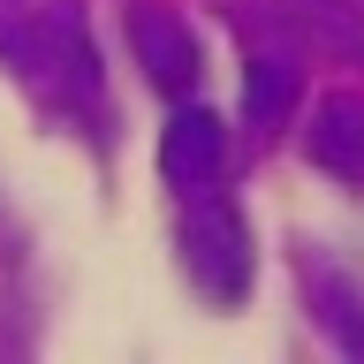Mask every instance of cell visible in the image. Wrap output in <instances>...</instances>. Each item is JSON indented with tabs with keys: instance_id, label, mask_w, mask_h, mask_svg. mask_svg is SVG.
<instances>
[{
	"instance_id": "cell-1",
	"label": "cell",
	"mask_w": 364,
	"mask_h": 364,
	"mask_svg": "<svg viewBox=\"0 0 364 364\" xmlns=\"http://www.w3.org/2000/svg\"><path fill=\"white\" fill-rule=\"evenodd\" d=\"M0 61L16 68L53 114L91 122V129L107 122V84H99V53H91V38H84L76 0H53V8L8 16V23H0Z\"/></svg>"
},
{
	"instance_id": "cell-2",
	"label": "cell",
	"mask_w": 364,
	"mask_h": 364,
	"mask_svg": "<svg viewBox=\"0 0 364 364\" xmlns=\"http://www.w3.org/2000/svg\"><path fill=\"white\" fill-rule=\"evenodd\" d=\"M182 281L213 304V311H235L250 296V273H258V243H250V220L235 213V198H228L220 182H205V190H182Z\"/></svg>"
},
{
	"instance_id": "cell-3",
	"label": "cell",
	"mask_w": 364,
	"mask_h": 364,
	"mask_svg": "<svg viewBox=\"0 0 364 364\" xmlns=\"http://www.w3.org/2000/svg\"><path fill=\"white\" fill-rule=\"evenodd\" d=\"M129 53L144 68V84L167 91V99H190L205 76V46L198 31L167 8V0H129Z\"/></svg>"
},
{
	"instance_id": "cell-4",
	"label": "cell",
	"mask_w": 364,
	"mask_h": 364,
	"mask_svg": "<svg viewBox=\"0 0 364 364\" xmlns=\"http://www.w3.org/2000/svg\"><path fill=\"white\" fill-rule=\"evenodd\" d=\"M159 175L175 190H205V182L228 175V122L213 107H175V122L159 129Z\"/></svg>"
},
{
	"instance_id": "cell-5",
	"label": "cell",
	"mask_w": 364,
	"mask_h": 364,
	"mask_svg": "<svg viewBox=\"0 0 364 364\" xmlns=\"http://www.w3.org/2000/svg\"><path fill=\"white\" fill-rule=\"evenodd\" d=\"M304 152H311L318 175H334L357 190L364 182V99L357 91H326L311 107V122H304Z\"/></svg>"
},
{
	"instance_id": "cell-6",
	"label": "cell",
	"mask_w": 364,
	"mask_h": 364,
	"mask_svg": "<svg viewBox=\"0 0 364 364\" xmlns=\"http://www.w3.org/2000/svg\"><path fill=\"white\" fill-rule=\"evenodd\" d=\"M304 281H311V311H318V326H326L349 357H364V289H357L341 266H326V258H304Z\"/></svg>"
},
{
	"instance_id": "cell-7",
	"label": "cell",
	"mask_w": 364,
	"mask_h": 364,
	"mask_svg": "<svg viewBox=\"0 0 364 364\" xmlns=\"http://www.w3.org/2000/svg\"><path fill=\"white\" fill-rule=\"evenodd\" d=\"M296 107V68L281 61V53H258V61L243 68V114H250V136H273L281 122H289Z\"/></svg>"
}]
</instances>
